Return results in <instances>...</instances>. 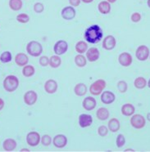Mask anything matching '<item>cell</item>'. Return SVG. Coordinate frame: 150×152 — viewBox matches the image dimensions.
<instances>
[{
	"label": "cell",
	"instance_id": "21",
	"mask_svg": "<svg viewBox=\"0 0 150 152\" xmlns=\"http://www.w3.org/2000/svg\"><path fill=\"white\" fill-rule=\"evenodd\" d=\"M74 93L78 96H85L87 93V87L85 83H77L74 88Z\"/></svg>",
	"mask_w": 150,
	"mask_h": 152
},
{
	"label": "cell",
	"instance_id": "3",
	"mask_svg": "<svg viewBox=\"0 0 150 152\" xmlns=\"http://www.w3.org/2000/svg\"><path fill=\"white\" fill-rule=\"evenodd\" d=\"M28 54L32 56H40L43 52V46L37 41H30L26 46Z\"/></svg>",
	"mask_w": 150,
	"mask_h": 152
},
{
	"label": "cell",
	"instance_id": "12",
	"mask_svg": "<svg viewBox=\"0 0 150 152\" xmlns=\"http://www.w3.org/2000/svg\"><path fill=\"white\" fill-rule=\"evenodd\" d=\"M53 142L57 148H63L67 144V138L63 134H57L54 137Z\"/></svg>",
	"mask_w": 150,
	"mask_h": 152
},
{
	"label": "cell",
	"instance_id": "38",
	"mask_svg": "<svg viewBox=\"0 0 150 152\" xmlns=\"http://www.w3.org/2000/svg\"><path fill=\"white\" fill-rule=\"evenodd\" d=\"M43 10H44V7H43V4H41V3H36V4L34 5V11L36 13H41Z\"/></svg>",
	"mask_w": 150,
	"mask_h": 152
},
{
	"label": "cell",
	"instance_id": "49",
	"mask_svg": "<svg viewBox=\"0 0 150 152\" xmlns=\"http://www.w3.org/2000/svg\"><path fill=\"white\" fill-rule=\"evenodd\" d=\"M147 85H148V86H149V88H150V79H149V82L147 83Z\"/></svg>",
	"mask_w": 150,
	"mask_h": 152
},
{
	"label": "cell",
	"instance_id": "20",
	"mask_svg": "<svg viewBox=\"0 0 150 152\" xmlns=\"http://www.w3.org/2000/svg\"><path fill=\"white\" fill-rule=\"evenodd\" d=\"M3 147L6 151H12L17 147V142L12 138H7L3 143Z\"/></svg>",
	"mask_w": 150,
	"mask_h": 152
},
{
	"label": "cell",
	"instance_id": "33",
	"mask_svg": "<svg viewBox=\"0 0 150 152\" xmlns=\"http://www.w3.org/2000/svg\"><path fill=\"white\" fill-rule=\"evenodd\" d=\"M17 20L18 22H20V23H27V22H29V20H30V17L26 13L18 14L17 16Z\"/></svg>",
	"mask_w": 150,
	"mask_h": 152
},
{
	"label": "cell",
	"instance_id": "37",
	"mask_svg": "<svg viewBox=\"0 0 150 152\" xmlns=\"http://www.w3.org/2000/svg\"><path fill=\"white\" fill-rule=\"evenodd\" d=\"M98 133L100 137H105V136L107 135L108 133V129H107L106 126L102 125L99 127L98 129Z\"/></svg>",
	"mask_w": 150,
	"mask_h": 152
},
{
	"label": "cell",
	"instance_id": "7",
	"mask_svg": "<svg viewBox=\"0 0 150 152\" xmlns=\"http://www.w3.org/2000/svg\"><path fill=\"white\" fill-rule=\"evenodd\" d=\"M40 135L39 132H30L26 136V142L27 144L30 146H37L40 144Z\"/></svg>",
	"mask_w": 150,
	"mask_h": 152
},
{
	"label": "cell",
	"instance_id": "17",
	"mask_svg": "<svg viewBox=\"0 0 150 152\" xmlns=\"http://www.w3.org/2000/svg\"><path fill=\"white\" fill-rule=\"evenodd\" d=\"M84 109L86 110L87 111L93 110L97 106V102L95 98H93L92 96H87L86 98H85L82 103Z\"/></svg>",
	"mask_w": 150,
	"mask_h": 152
},
{
	"label": "cell",
	"instance_id": "39",
	"mask_svg": "<svg viewBox=\"0 0 150 152\" xmlns=\"http://www.w3.org/2000/svg\"><path fill=\"white\" fill-rule=\"evenodd\" d=\"M39 62H40V66H43V67H45L48 65H49V58L46 56H41L39 60Z\"/></svg>",
	"mask_w": 150,
	"mask_h": 152
},
{
	"label": "cell",
	"instance_id": "36",
	"mask_svg": "<svg viewBox=\"0 0 150 152\" xmlns=\"http://www.w3.org/2000/svg\"><path fill=\"white\" fill-rule=\"evenodd\" d=\"M41 143L43 144L44 146H49V145L51 144V142H52V138H51V137L49 135H43L42 137H41Z\"/></svg>",
	"mask_w": 150,
	"mask_h": 152
},
{
	"label": "cell",
	"instance_id": "8",
	"mask_svg": "<svg viewBox=\"0 0 150 152\" xmlns=\"http://www.w3.org/2000/svg\"><path fill=\"white\" fill-rule=\"evenodd\" d=\"M67 49H68V44L64 40H59V41H57V43L54 44V53L56 55H57V56L63 55L64 53H67Z\"/></svg>",
	"mask_w": 150,
	"mask_h": 152
},
{
	"label": "cell",
	"instance_id": "27",
	"mask_svg": "<svg viewBox=\"0 0 150 152\" xmlns=\"http://www.w3.org/2000/svg\"><path fill=\"white\" fill-rule=\"evenodd\" d=\"M62 64V60L59 56L56 55V56H52L49 58V66L52 68H58Z\"/></svg>",
	"mask_w": 150,
	"mask_h": 152
},
{
	"label": "cell",
	"instance_id": "23",
	"mask_svg": "<svg viewBox=\"0 0 150 152\" xmlns=\"http://www.w3.org/2000/svg\"><path fill=\"white\" fill-rule=\"evenodd\" d=\"M98 9L100 12V13L104 15L108 14L111 11V5L107 1H102L98 5Z\"/></svg>",
	"mask_w": 150,
	"mask_h": 152
},
{
	"label": "cell",
	"instance_id": "35",
	"mask_svg": "<svg viewBox=\"0 0 150 152\" xmlns=\"http://www.w3.org/2000/svg\"><path fill=\"white\" fill-rule=\"evenodd\" d=\"M117 88H118L120 93H126L127 91V88H128L127 83H126L125 81H119V82L117 83Z\"/></svg>",
	"mask_w": 150,
	"mask_h": 152
},
{
	"label": "cell",
	"instance_id": "24",
	"mask_svg": "<svg viewBox=\"0 0 150 152\" xmlns=\"http://www.w3.org/2000/svg\"><path fill=\"white\" fill-rule=\"evenodd\" d=\"M96 115L97 118L99 120L104 121V120H106L107 119H108V117H109V111H108V110L107 108L101 107V108H99L97 110Z\"/></svg>",
	"mask_w": 150,
	"mask_h": 152
},
{
	"label": "cell",
	"instance_id": "19",
	"mask_svg": "<svg viewBox=\"0 0 150 152\" xmlns=\"http://www.w3.org/2000/svg\"><path fill=\"white\" fill-rule=\"evenodd\" d=\"M29 61L28 56L25 53H17L15 56V62L17 66H26Z\"/></svg>",
	"mask_w": 150,
	"mask_h": 152
},
{
	"label": "cell",
	"instance_id": "1",
	"mask_svg": "<svg viewBox=\"0 0 150 152\" xmlns=\"http://www.w3.org/2000/svg\"><path fill=\"white\" fill-rule=\"evenodd\" d=\"M103 30L98 25H93L87 28L85 32V39L88 43H98L103 39Z\"/></svg>",
	"mask_w": 150,
	"mask_h": 152
},
{
	"label": "cell",
	"instance_id": "16",
	"mask_svg": "<svg viewBox=\"0 0 150 152\" xmlns=\"http://www.w3.org/2000/svg\"><path fill=\"white\" fill-rule=\"evenodd\" d=\"M115 99H116L115 94L110 91H105V92H103V93L101 94V102L104 104H106V105H109V104L113 103Z\"/></svg>",
	"mask_w": 150,
	"mask_h": 152
},
{
	"label": "cell",
	"instance_id": "18",
	"mask_svg": "<svg viewBox=\"0 0 150 152\" xmlns=\"http://www.w3.org/2000/svg\"><path fill=\"white\" fill-rule=\"evenodd\" d=\"M44 90L49 94H54L57 92V83L54 80H47L44 83Z\"/></svg>",
	"mask_w": 150,
	"mask_h": 152
},
{
	"label": "cell",
	"instance_id": "5",
	"mask_svg": "<svg viewBox=\"0 0 150 152\" xmlns=\"http://www.w3.org/2000/svg\"><path fill=\"white\" fill-rule=\"evenodd\" d=\"M146 121L143 115H134L131 118H130V124L131 126L136 129H143L145 126Z\"/></svg>",
	"mask_w": 150,
	"mask_h": 152
},
{
	"label": "cell",
	"instance_id": "42",
	"mask_svg": "<svg viewBox=\"0 0 150 152\" xmlns=\"http://www.w3.org/2000/svg\"><path fill=\"white\" fill-rule=\"evenodd\" d=\"M4 107V102L2 98H0V110Z\"/></svg>",
	"mask_w": 150,
	"mask_h": 152
},
{
	"label": "cell",
	"instance_id": "22",
	"mask_svg": "<svg viewBox=\"0 0 150 152\" xmlns=\"http://www.w3.org/2000/svg\"><path fill=\"white\" fill-rule=\"evenodd\" d=\"M135 111V108L132 104L127 103L125 104L121 107V113L125 116H131L133 115Z\"/></svg>",
	"mask_w": 150,
	"mask_h": 152
},
{
	"label": "cell",
	"instance_id": "43",
	"mask_svg": "<svg viewBox=\"0 0 150 152\" xmlns=\"http://www.w3.org/2000/svg\"><path fill=\"white\" fill-rule=\"evenodd\" d=\"M83 3H85V4H90V3H92L93 0H81Z\"/></svg>",
	"mask_w": 150,
	"mask_h": 152
},
{
	"label": "cell",
	"instance_id": "45",
	"mask_svg": "<svg viewBox=\"0 0 150 152\" xmlns=\"http://www.w3.org/2000/svg\"><path fill=\"white\" fill-rule=\"evenodd\" d=\"M21 152H23V151H30V150H29V149H21Z\"/></svg>",
	"mask_w": 150,
	"mask_h": 152
},
{
	"label": "cell",
	"instance_id": "4",
	"mask_svg": "<svg viewBox=\"0 0 150 152\" xmlns=\"http://www.w3.org/2000/svg\"><path fill=\"white\" fill-rule=\"evenodd\" d=\"M106 81L104 80H96L95 82H93L90 87V93L93 95V96H99L100 95V93H103V91L104 88H106Z\"/></svg>",
	"mask_w": 150,
	"mask_h": 152
},
{
	"label": "cell",
	"instance_id": "15",
	"mask_svg": "<svg viewBox=\"0 0 150 152\" xmlns=\"http://www.w3.org/2000/svg\"><path fill=\"white\" fill-rule=\"evenodd\" d=\"M100 53L97 48H91L86 51V58L90 62L96 61L99 58Z\"/></svg>",
	"mask_w": 150,
	"mask_h": 152
},
{
	"label": "cell",
	"instance_id": "14",
	"mask_svg": "<svg viewBox=\"0 0 150 152\" xmlns=\"http://www.w3.org/2000/svg\"><path fill=\"white\" fill-rule=\"evenodd\" d=\"M93 123V118L90 115L82 114L79 116V125L81 128H87L90 127Z\"/></svg>",
	"mask_w": 150,
	"mask_h": 152
},
{
	"label": "cell",
	"instance_id": "46",
	"mask_svg": "<svg viewBox=\"0 0 150 152\" xmlns=\"http://www.w3.org/2000/svg\"><path fill=\"white\" fill-rule=\"evenodd\" d=\"M147 119H148L149 121H150V113H149V114L147 115Z\"/></svg>",
	"mask_w": 150,
	"mask_h": 152
},
{
	"label": "cell",
	"instance_id": "48",
	"mask_svg": "<svg viewBox=\"0 0 150 152\" xmlns=\"http://www.w3.org/2000/svg\"><path fill=\"white\" fill-rule=\"evenodd\" d=\"M147 4H148V6H149V8H150V0H148Z\"/></svg>",
	"mask_w": 150,
	"mask_h": 152
},
{
	"label": "cell",
	"instance_id": "11",
	"mask_svg": "<svg viewBox=\"0 0 150 152\" xmlns=\"http://www.w3.org/2000/svg\"><path fill=\"white\" fill-rule=\"evenodd\" d=\"M61 15L64 20H71L76 17V10L73 7H65L61 12Z\"/></svg>",
	"mask_w": 150,
	"mask_h": 152
},
{
	"label": "cell",
	"instance_id": "6",
	"mask_svg": "<svg viewBox=\"0 0 150 152\" xmlns=\"http://www.w3.org/2000/svg\"><path fill=\"white\" fill-rule=\"evenodd\" d=\"M135 56L139 61H144L149 56V48L145 45H140L136 49Z\"/></svg>",
	"mask_w": 150,
	"mask_h": 152
},
{
	"label": "cell",
	"instance_id": "34",
	"mask_svg": "<svg viewBox=\"0 0 150 152\" xmlns=\"http://www.w3.org/2000/svg\"><path fill=\"white\" fill-rule=\"evenodd\" d=\"M116 143H117V146L118 148H121V147H122L125 145V143H126V138H125L123 134H119V135L117 136Z\"/></svg>",
	"mask_w": 150,
	"mask_h": 152
},
{
	"label": "cell",
	"instance_id": "30",
	"mask_svg": "<svg viewBox=\"0 0 150 152\" xmlns=\"http://www.w3.org/2000/svg\"><path fill=\"white\" fill-rule=\"evenodd\" d=\"M35 67L33 66H24L23 69H22V75H23L25 77H31L35 75Z\"/></svg>",
	"mask_w": 150,
	"mask_h": 152
},
{
	"label": "cell",
	"instance_id": "25",
	"mask_svg": "<svg viewBox=\"0 0 150 152\" xmlns=\"http://www.w3.org/2000/svg\"><path fill=\"white\" fill-rule=\"evenodd\" d=\"M108 129L110 130L111 132H117L121 128V124L119 120L116 118H113V119H111L108 122Z\"/></svg>",
	"mask_w": 150,
	"mask_h": 152
},
{
	"label": "cell",
	"instance_id": "26",
	"mask_svg": "<svg viewBox=\"0 0 150 152\" xmlns=\"http://www.w3.org/2000/svg\"><path fill=\"white\" fill-rule=\"evenodd\" d=\"M87 59L85 56H84L82 54H79L75 57V64L78 67L82 68L86 66Z\"/></svg>",
	"mask_w": 150,
	"mask_h": 152
},
{
	"label": "cell",
	"instance_id": "10",
	"mask_svg": "<svg viewBox=\"0 0 150 152\" xmlns=\"http://www.w3.org/2000/svg\"><path fill=\"white\" fill-rule=\"evenodd\" d=\"M38 99V95L35 91H28L25 93L24 95V102L26 104L27 106H32L37 102Z\"/></svg>",
	"mask_w": 150,
	"mask_h": 152
},
{
	"label": "cell",
	"instance_id": "40",
	"mask_svg": "<svg viewBox=\"0 0 150 152\" xmlns=\"http://www.w3.org/2000/svg\"><path fill=\"white\" fill-rule=\"evenodd\" d=\"M141 20V15L139 12H135L131 15V20L133 22H139Z\"/></svg>",
	"mask_w": 150,
	"mask_h": 152
},
{
	"label": "cell",
	"instance_id": "44",
	"mask_svg": "<svg viewBox=\"0 0 150 152\" xmlns=\"http://www.w3.org/2000/svg\"><path fill=\"white\" fill-rule=\"evenodd\" d=\"M107 1L109 3V4H114L117 0H107Z\"/></svg>",
	"mask_w": 150,
	"mask_h": 152
},
{
	"label": "cell",
	"instance_id": "50",
	"mask_svg": "<svg viewBox=\"0 0 150 152\" xmlns=\"http://www.w3.org/2000/svg\"><path fill=\"white\" fill-rule=\"evenodd\" d=\"M149 57H150V55H149Z\"/></svg>",
	"mask_w": 150,
	"mask_h": 152
},
{
	"label": "cell",
	"instance_id": "2",
	"mask_svg": "<svg viewBox=\"0 0 150 152\" xmlns=\"http://www.w3.org/2000/svg\"><path fill=\"white\" fill-rule=\"evenodd\" d=\"M19 86V80L17 76L8 75L7 76L4 81V88L8 93H12L17 89Z\"/></svg>",
	"mask_w": 150,
	"mask_h": 152
},
{
	"label": "cell",
	"instance_id": "41",
	"mask_svg": "<svg viewBox=\"0 0 150 152\" xmlns=\"http://www.w3.org/2000/svg\"><path fill=\"white\" fill-rule=\"evenodd\" d=\"M81 0H69V3L72 7H78L80 4Z\"/></svg>",
	"mask_w": 150,
	"mask_h": 152
},
{
	"label": "cell",
	"instance_id": "47",
	"mask_svg": "<svg viewBox=\"0 0 150 152\" xmlns=\"http://www.w3.org/2000/svg\"><path fill=\"white\" fill-rule=\"evenodd\" d=\"M125 151H134L133 149H126Z\"/></svg>",
	"mask_w": 150,
	"mask_h": 152
},
{
	"label": "cell",
	"instance_id": "31",
	"mask_svg": "<svg viewBox=\"0 0 150 152\" xmlns=\"http://www.w3.org/2000/svg\"><path fill=\"white\" fill-rule=\"evenodd\" d=\"M9 7L12 10L19 11L22 7L21 0H9Z\"/></svg>",
	"mask_w": 150,
	"mask_h": 152
},
{
	"label": "cell",
	"instance_id": "29",
	"mask_svg": "<svg viewBox=\"0 0 150 152\" xmlns=\"http://www.w3.org/2000/svg\"><path fill=\"white\" fill-rule=\"evenodd\" d=\"M87 50H88V44L85 42L79 41L76 44V51L79 54H83V53H86Z\"/></svg>",
	"mask_w": 150,
	"mask_h": 152
},
{
	"label": "cell",
	"instance_id": "9",
	"mask_svg": "<svg viewBox=\"0 0 150 152\" xmlns=\"http://www.w3.org/2000/svg\"><path fill=\"white\" fill-rule=\"evenodd\" d=\"M118 61L120 63L121 66H124V67H128L132 64L133 58L129 53H122L118 56Z\"/></svg>",
	"mask_w": 150,
	"mask_h": 152
},
{
	"label": "cell",
	"instance_id": "32",
	"mask_svg": "<svg viewBox=\"0 0 150 152\" xmlns=\"http://www.w3.org/2000/svg\"><path fill=\"white\" fill-rule=\"evenodd\" d=\"M0 61L3 63L10 62L12 61V54H11L10 52L6 51V52L2 53V55L0 56Z\"/></svg>",
	"mask_w": 150,
	"mask_h": 152
},
{
	"label": "cell",
	"instance_id": "28",
	"mask_svg": "<svg viewBox=\"0 0 150 152\" xmlns=\"http://www.w3.org/2000/svg\"><path fill=\"white\" fill-rule=\"evenodd\" d=\"M134 85L138 89H143V88H144L146 87L147 81L143 77H138V78H136L135 80Z\"/></svg>",
	"mask_w": 150,
	"mask_h": 152
},
{
	"label": "cell",
	"instance_id": "13",
	"mask_svg": "<svg viewBox=\"0 0 150 152\" xmlns=\"http://www.w3.org/2000/svg\"><path fill=\"white\" fill-rule=\"evenodd\" d=\"M117 41L112 35H107L103 41V48L105 50H112L116 47Z\"/></svg>",
	"mask_w": 150,
	"mask_h": 152
}]
</instances>
